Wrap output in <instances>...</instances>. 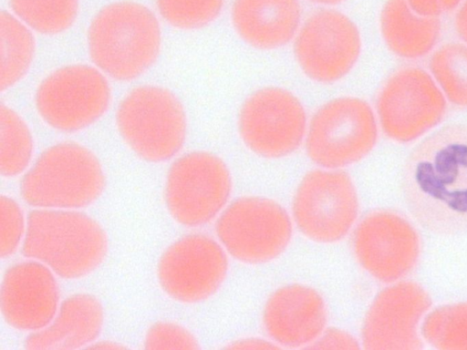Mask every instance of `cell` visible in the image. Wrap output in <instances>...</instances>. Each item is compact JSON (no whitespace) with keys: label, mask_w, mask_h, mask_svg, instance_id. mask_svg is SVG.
Listing matches in <instances>:
<instances>
[{"label":"cell","mask_w":467,"mask_h":350,"mask_svg":"<svg viewBox=\"0 0 467 350\" xmlns=\"http://www.w3.org/2000/svg\"><path fill=\"white\" fill-rule=\"evenodd\" d=\"M1 312L13 328L36 332L47 326L59 307L53 271L41 262H21L6 269L1 284Z\"/></svg>","instance_id":"e0dca14e"},{"label":"cell","mask_w":467,"mask_h":350,"mask_svg":"<svg viewBox=\"0 0 467 350\" xmlns=\"http://www.w3.org/2000/svg\"><path fill=\"white\" fill-rule=\"evenodd\" d=\"M233 349H272L278 346L272 341L258 337H244L238 339L227 346Z\"/></svg>","instance_id":"4dcf8cb0"},{"label":"cell","mask_w":467,"mask_h":350,"mask_svg":"<svg viewBox=\"0 0 467 350\" xmlns=\"http://www.w3.org/2000/svg\"><path fill=\"white\" fill-rule=\"evenodd\" d=\"M362 48L357 25L344 13L323 8L299 27L294 42L296 61L310 80L332 84L348 75Z\"/></svg>","instance_id":"4fadbf2b"},{"label":"cell","mask_w":467,"mask_h":350,"mask_svg":"<svg viewBox=\"0 0 467 350\" xmlns=\"http://www.w3.org/2000/svg\"><path fill=\"white\" fill-rule=\"evenodd\" d=\"M108 247L103 227L84 212L36 208L27 215L23 254L61 278L89 275L103 262Z\"/></svg>","instance_id":"3957f363"},{"label":"cell","mask_w":467,"mask_h":350,"mask_svg":"<svg viewBox=\"0 0 467 350\" xmlns=\"http://www.w3.org/2000/svg\"><path fill=\"white\" fill-rule=\"evenodd\" d=\"M161 16L182 30L205 27L221 15L224 0H155Z\"/></svg>","instance_id":"4316f807"},{"label":"cell","mask_w":467,"mask_h":350,"mask_svg":"<svg viewBox=\"0 0 467 350\" xmlns=\"http://www.w3.org/2000/svg\"><path fill=\"white\" fill-rule=\"evenodd\" d=\"M223 245L202 233L184 235L165 249L157 265L163 292L183 304H196L213 296L228 272Z\"/></svg>","instance_id":"5bb4252c"},{"label":"cell","mask_w":467,"mask_h":350,"mask_svg":"<svg viewBox=\"0 0 467 350\" xmlns=\"http://www.w3.org/2000/svg\"><path fill=\"white\" fill-rule=\"evenodd\" d=\"M0 210V254L2 258H7L24 240L26 221L19 204L9 196H1Z\"/></svg>","instance_id":"83f0119b"},{"label":"cell","mask_w":467,"mask_h":350,"mask_svg":"<svg viewBox=\"0 0 467 350\" xmlns=\"http://www.w3.org/2000/svg\"><path fill=\"white\" fill-rule=\"evenodd\" d=\"M454 28L458 36L467 45V0H463L458 8Z\"/></svg>","instance_id":"1f68e13d"},{"label":"cell","mask_w":467,"mask_h":350,"mask_svg":"<svg viewBox=\"0 0 467 350\" xmlns=\"http://www.w3.org/2000/svg\"><path fill=\"white\" fill-rule=\"evenodd\" d=\"M34 151L32 133L23 118L13 108L0 106V171L11 178L24 172Z\"/></svg>","instance_id":"603a6c76"},{"label":"cell","mask_w":467,"mask_h":350,"mask_svg":"<svg viewBox=\"0 0 467 350\" xmlns=\"http://www.w3.org/2000/svg\"><path fill=\"white\" fill-rule=\"evenodd\" d=\"M215 231L220 243L235 260L261 264L280 256L287 248L293 225L285 209L261 196L240 197L218 216Z\"/></svg>","instance_id":"52a82bcc"},{"label":"cell","mask_w":467,"mask_h":350,"mask_svg":"<svg viewBox=\"0 0 467 350\" xmlns=\"http://www.w3.org/2000/svg\"><path fill=\"white\" fill-rule=\"evenodd\" d=\"M106 177L95 153L76 142L46 149L25 173L20 195L37 209L78 210L103 193Z\"/></svg>","instance_id":"277c9868"},{"label":"cell","mask_w":467,"mask_h":350,"mask_svg":"<svg viewBox=\"0 0 467 350\" xmlns=\"http://www.w3.org/2000/svg\"><path fill=\"white\" fill-rule=\"evenodd\" d=\"M307 118L300 99L279 87L253 92L238 115V132L245 147L265 159L295 152L306 139Z\"/></svg>","instance_id":"7c38bea8"},{"label":"cell","mask_w":467,"mask_h":350,"mask_svg":"<svg viewBox=\"0 0 467 350\" xmlns=\"http://www.w3.org/2000/svg\"><path fill=\"white\" fill-rule=\"evenodd\" d=\"M353 250L358 263L370 276L379 282L393 283L415 268L420 254V240L402 216L376 211L357 225Z\"/></svg>","instance_id":"9a60e30c"},{"label":"cell","mask_w":467,"mask_h":350,"mask_svg":"<svg viewBox=\"0 0 467 350\" xmlns=\"http://www.w3.org/2000/svg\"><path fill=\"white\" fill-rule=\"evenodd\" d=\"M380 34L397 57L417 59L431 53L441 36L439 17L416 14L406 0H386L379 15Z\"/></svg>","instance_id":"44dd1931"},{"label":"cell","mask_w":467,"mask_h":350,"mask_svg":"<svg viewBox=\"0 0 467 350\" xmlns=\"http://www.w3.org/2000/svg\"><path fill=\"white\" fill-rule=\"evenodd\" d=\"M378 136V120L370 105L357 97H339L324 103L312 116L306 151L319 167L341 169L367 157Z\"/></svg>","instance_id":"8992f818"},{"label":"cell","mask_w":467,"mask_h":350,"mask_svg":"<svg viewBox=\"0 0 467 350\" xmlns=\"http://www.w3.org/2000/svg\"><path fill=\"white\" fill-rule=\"evenodd\" d=\"M309 347L318 349H358L360 345L356 337L348 331L332 327L325 329Z\"/></svg>","instance_id":"f546056e"},{"label":"cell","mask_w":467,"mask_h":350,"mask_svg":"<svg viewBox=\"0 0 467 350\" xmlns=\"http://www.w3.org/2000/svg\"><path fill=\"white\" fill-rule=\"evenodd\" d=\"M421 335L438 350H467V302L440 306L423 320Z\"/></svg>","instance_id":"484cf974"},{"label":"cell","mask_w":467,"mask_h":350,"mask_svg":"<svg viewBox=\"0 0 467 350\" xmlns=\"http://www.w3.org/2000/svg\"><path fill=\"white\" fill-rule=\"evenodd\" d=\"M359 201L351 177L339 169H317L300 180L293 200L296 227L309 240L332 243L355 224Z\"/></svg>","instance_id":"8fae6325"},{"label":"cell","mask_w":467,"mask_h":350,"mask_svg":"<svg viewBox=\"0 0 467 350\" xmlns=\"http://www.w3.org/2000/svg\"><path fill=\"white\" fill-rule=\"evenodd\" d=\"M231 20L238 36L260 50L288 44L300 27L299 0H234Z\"/></svg>","instance_id":"d6986e66"},{"label":"cell","mask_w":467,"mask_h":350,"mask_svg":"<svg viewBox=\"0 0 467 350\" xmlns=\"http://www.w3.org/2000/svg\"><path fill=\"white\" fill-rule=\"evenodd\" d=\"M443 13L456 9L463 0H439Z\"/></svg>","instance_id":"836d02e7"},{"label":"cell","mask_w":467,"mask_h":350,"mask_svg":"<svg viewBox=\"0 0 467 350\" xmlns=\"http://www.w3.org/2000/svg\"><path fill=\"white\" fill-rule=\"evenodd\" d=\"M1 91L11 88L28 72L36 54V40L30 28L13 14H0Z\"/></svg>","instance_id":"7402d4cb"},{"label":"cell","mask_w":467,"mask_h":350,"mask_svg":"<svg viewBox=\"0 0 467 350\" xmlns=\"http://www.w3.org/2000/svg\"><path fill=\"white\" fill-rule=\"evenodd\" d=\"M105 313L100 301L87 293L66 298L45 328L33 332L25 341L26 349L70 350L88 348L100 335Z\"/></svg>","instance_id":"ffe728a7"},{"label":"cell","mask_w":467,"mask_h":350,"mask_svg":"<svg viewBox=\"0 0 467 350\" xmlns=\"http://www.w3.org/2000/svg\"><path fill=\"white\" fill-rule=\"evenodd\" d=\"M429 67L446 99L455 106L467 108V45L441 46L432 54Z\"/></svg>","instance_id":"d4e9b609"},{"label":"cell","mask_w":467,"mask_h":350,"mask_svg":"<svg viewBox=\"0 0 467 350\" xmlns=\"http://www.w3.org/2000/svg\"><path fill=\"white\" fill-rule=\"evenodd\" d=\"M403 193L410 212L428 232H467V125L443 127L411 150Z\"/></svg>","instance_id":"6da1fadb"},{"label":"cell","mask_w":467,"mask_h":350,"mask_svg":"<svg viewBox=\"0 0 467 350\" xmlns=\"http://www.w3.org/2000/svg\"><path fill=\"white\" fill-rule=\"evenodd\" d=\"M116 124L124 142L143 160L160 163L175 157L187 135L185 109L170 89L142 85L119 102Z\"/></svg>","instance_id":"5b68a950"},{"label":"cell","mask_w":467,"mask_h":350,"mask_svg":"<svg viewBox=\"0 0 467 350\" xmlns=\"http://www.w3.org/2000/svg\"><path fill=\"white\" fill-rule=\"evenodd\" d=\"M9 5L30 29L47 36L70 28L79 10V0H9Z\"/></svg>","instance_id":"cb8c5ba5"},{"label":"cell","mask_w":467,"mask_h":350,"mask_svg":"<svg viewBox=\"0 0 467 350\" xmlns=\"http://www.w3.org/2000/svg\"><path fill=\"white\" fill-rule=\"evenodd\" d=\"M376 108L383 133L395 142L409 143L441 122L447 99L430 73L418 67H404L385 81Z\"/></svg>","instance_id":"30bf717a"},{"label":"cell","mask_w":467,"mask_h":350,"mask_svg":"<svg viewBox=\"0 0 467 350\" xmlns=\"http://www.w3.org/2000/svg\"><path fill=\"white\" fill-rule=\"evenodd\" d=\"M308 2L322 5H333L343 2L344 0H306Z\"/></svg>","instance_id":"e575fe53"},{"label":"cell","mask_w":467,"mask_h":350,"mask_svg":"<svg viewBox=\"0 0 467 350\" xmlns=\"http://www.w3.org/2000/svg\"><path fill=\"white\" fill-rule=\"evenodd\" d=\"M87 36L92 62L118 81H131L143 75L154 65L161 47L157 16L133 0L103 6L90 21Z\"/></svg>","instance_id":"7a4b0ae2"},{"label":"cell","mask_w":467,"mask_h":350,"mask_svg":"<svg viewBox=\"0 0 467 350\" xmlns=\"http://www.w3.org/2000/svg\"><path fill=\"white\" fill-rule=\"evenodd\" d=\"M88 348L122 349V348H126V346L124 345H121L120 343L105 340V341H99V342L96 341L91 345H89Z\"/></svg>","instance_id":"d6a6232c"},{"label":"cell","mask_w":467,"mask_h":350,"mask_svg":"<svg viewBox=\"0 0 467 350\" xmlns=\"http://www.w3.org/2000/svg\"><path fill=\"white\" fill-rule=\"evenodd\" d=\"M146 349H199L195 335L180 324L160 321L151 324L144 338Z\"/></svg>","instance_id":"f1b7e54d"},{"label":"cell","mask_w":467,"mask_h":350,"mask_svg":"<svg viewBox=\"0 0 467 350\" xmlns=\"http://www.w3.org/2000/svg\"><path fill=\"white\" fill-rule=\"evenodd\" d=\"M262 320L266 334L278 347H309L326 329L327 310L316 289L291 283L268 297Z\"/></svg>","instance_id":"ac0fdd59"},{"label":"cell","mask_w":467,"mask_h":350,"mask_svg":"<svg viewBox=\"0 0 467 350\" xmlns=\"http://www.w3.org/2000/svg\"><path fill=\"white\" fill-rule=\"evenodd\" d=\"M428 293L419 283L401 281L380 291L363 321L361 340L366 349L419 350V328L431 307Z\"/></svg>","instance_id":"2e32d148"},{"label":"cell","mask_w":467,"mask_h":350,"mask_svg":"<svg viewBox=\"0 0 467 350\" xmlns=\"http://www.w3.org/2000/svg\"><path fill=\"white\" fill-rule=\"evenodd\" d=\"M102 73L89 65L73 64L47 75L35 95L36 108L43 121L66 133L97 122L111 100L110 86Z\"/></svg>","instance_id":"9c48e42d"},{"label":"cell","mask_w":467,"mask_h":350,"mask_svg":"<svg viewBox=\"0 0 467 350\" xmlns=\"http://www.w3.org/2000/svg\"><path fill=\"white\" fill-rule=\"evenodd\" d=\"M232 187L230 170L219 156L203 150L191 151L176 159L168 170L165 204L179 224L202 226L227 206Z\"/></svg>","instance_id":"ba28073f"}]
</instances>
